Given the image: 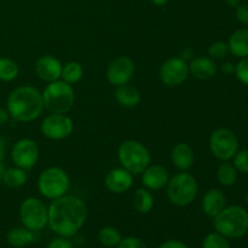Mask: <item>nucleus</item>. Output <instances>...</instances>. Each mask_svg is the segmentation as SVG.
<instances>
[{
	"mask_svg": "<svg viewBox=\"0 0 248 248\" xmlns=\"http://www.w3.org/2000/svg\"><path fill=\"white\" fill-rule=\"evenodd\" d=\"M235 16L240 23L244 24L245 27H248V2H245V4L239 5L236 7Z\"/></svg>",
	"mask_w": 248,
	"mask_h": 248,
	"instance_id": "72a5a7b5",
	"label": "nucleus"
},
{
	"mask_svg": "<svg viewBox=\"0 0 248 248\" xmlns=\"http://www.w3.org/2000/svg\"><path fill=\"white\" fill-rule=\"evenodd\" d=\"M27 179H28V174H27L26 170L15 166L5 170L4 176H2V183L9 188L16 189L24 186Z\"/></svg>",
	"mask_w": 248,
	"mask_h": 248,
	"instance_id": "b1692460",
	"label": "nucleus"
},
{
	"mask_svg": "<svg viewBox=\"0 0 248 248\" xmlns=\"http://www.w3.org/2000/svg\"><path fill=\"white\" fill-rule=\"evenodd\" d=\"M19 218L27 229L40 232L48 224V207L40 199L28 198L21 203Z\"/></svg>",
	"mask_w": 248,
	"mask_h": 248,
	"instance_id": "6e6552de",
	"label": "nucleus"
},
{
	"mask_svg": "<svg viewBox=\"0 0 248 248\" xmlns=\"http://www.w3.org/2000/svg\"><path fill=\"white\" fill-rule=\"evenodd\" d=\"M118 248H148V246L138 237L127 236L121 240Z\"/></svg>",
	"mask_w": 248,
	"mask_h": 248,
	"instance_id": "473e14b6",
	"label": "nucleus"
},
{
	"mask_svg": "<svg viewBox=\"0 0 248 248\" xmlns=\"http://www.w3.org/2000/svg\"><path fill=\"white\" fill-rule=\"evenodd\" d=\"M169 181V171L161 165H149L142 172V183L149 190H160L167 186Z\"/></svg>",
	"mask_w": 248,
	"mask_h": 248,
	"instance_id": "2eb2a0df",
	"label": "nucleus"
},
{
	"mask_svg": "<svg viewBox=\"0 0 248 248\" xmlns=\"http://www.w3.org/2000/svg\"><path fill=\"white\" fill-rule=\"evenodd\" d=\"M207 53L212 60H223L229 53L228 43H224V41H215V43L210 45Z\"/></svg>",
	"mask_w": 248,
	"mask_h": 248,
	"instance_id": "c756f323",
	"label": "nucleus"
},
{
	"mask_svg": "<svg viewBox=\"0 0 248 248\" xmlns=\"http://www.w3.org/2000/svg\"><path fill=\"white\" fill-rule=\"evenodd\" d=\"M87 219V207L81 199L63 195L52 200L48 206V227L62 237L78 234Z\"/></svg>",
	"mask_w": 248,
	"mask_h": 248,
	"instance_id": "f257e3e1",
	"label": "nucleus"
},
{
	"mask_svg": "<svg viewBox=\"0 0 248 248\" xmlns=\"http://www.w3.org/2000/svg\"><path fill=\"white\" fill-rule=\"evenodd\" d=\"M5 166H4V160H0V182H2V176H4Z\"/></svg>",
	"mask_w": 248,
	"mask_h": 248,
	"instance_id": "79ce46f5",
	"label": "nucleus"
},
{
	"mask_svg": "<svg viewBox=\"0 0 248 248\" xmlns=\"http://www.w3.org/2000/svg\"><path fill=\"white\" fill-rule=\"evenodd\" d=\"M245 202H246L247 206H248V193L246 194V195H245Z\"/></svg>",
	"mask_w": 248,
	"mask_h": 248,
	"instance_id": "37998d69",
	"label": "nucleus"
},
{
	"mask_svg": "<svg viewBox=\"0 0 248 248\" xmlns=\"http://www.w3.org/2000/svg\"><path fill=\"white\" fill-rule=\"evenodd\" d=\"M201 248H232L228 237L219 232H210L207 236L203 239L202 247Z\"/></svg>",
	"mask_w": 248,
	"mask_h": 248,
	"instance_id": "c85d7f7f",
	"label": "nucleus"
},
{
	"mask_svg": "<svg viewBox=\"0 0 248 248\" xmlns=\"http://www.w3.org/2000/svg\"><path fill=\"white\" fill-rule=\"evenodd\" d=\"M220 72L224 75H232L235 73V64H232V62H225L223 63L222 67H220Z\"/></svg>",
	"mask_w": 248,
	"mask_h": 248,
	"instance_id": "e433bc0d",
	"label": "nucleus"
},
{
	"mask_svg": "<svg viewBox=\"0 0 248 248\" xmlns=\"http://www.w3.org/2000/svg\"><path fill=\"white\" fill-rule=\"evenodd\" d=\"M171 159L179 171H188L194 165V150L188 143H177L171 153Z\"/></svg>",
	"mask_w": 248,
	"mask_h": 248,
	"instance_id": "6ab92c4d",
	"label": "nucleus"
},
{
	"mask_svg": "<svg viewBox=\"0 0 248 248\" xmlns=\"http://www.w3.org/2000/svg\"><path fill=\"white\" fill-rule=\"evenodd\" d=\"M115 98L120 106L125 108H133L140 102V92L131 85H121L115 91Z\"/></svg>",
	"mask_w": 248,
	"mask_h": 248,
	"instance_id": "4be33fe9",
	"label": "nucleus"
},
{
	"mask_svg": "<svg viewBox=\"0 0 248 248\" xmlns=\"http://www.w3.org/2000/svg\"><path fill=\"white\" fill-rule=\"evenodd\" d=\"M46 248H74V246H73L72 241L68 237L60 236L50 241V244L47 245Z\"/></svg>",
	"mask_w": 248,
	"mask_h": 248,
	"instance_id": "f704fd0d",
	"label": "nucleus"
},
{
	"mask_svg": "<svg viewBox=\"0 0 248 248\" xmlns=\"http://www.w3.org/2000/svg\"><path fill=\"white\" fill-rule=\"evenodd\" d=\"M6 109L14 120L18 123H31L43 113V94L31 85L18 86L10 92Z\"/></svg>",
	"mask_w": 248,
	"mask_h": 248,
	"instance_id": "f03ea898",
	"label": "nucleus"
},
{
	"mask_svg": "<svg viewBox=\"0 0 248 248\" xmlns=\"http://www.w3.org/2000/svg\"><path fill=\"white\" fill-rule=\"evenodd\" d=\"M217 179L223 186H232L237 181V170L229 161H223L217 169Z\"/></svg>",
	"mask_w": 248,
	"mask_h": 248,
	"instance_id": "393cba45",
	"label": "nucleus"
},
{
	"mask_svg": "<svg viewBox=\"0 0 248 248\" xmlns=\"http://www.w3.org/2000/svg\"><path fill=\"white\" fill-rule=\"evenodd\" d=\"M229 52L236 58L248 57V28H240L232 34L228 41Z\"/></svg>",
	"mask_w": 248,
	"mask_h": 248,
	"instance_id": "aec40b11",
	"label": "nucleus"
},
{
	"mask_svg": "<svg viewBox=\"0 0 248 248\" xmlns=\"http://www.w3.org/2000/svg\"><path fill=\"white\" fill-rule=\"evenodd\" d=\"M82 75H84V68H82V65L79 62L72 61V62H68L67 64L63 65L61 78L63 79V81L72 85L79 82L81 80Z\"/></svg>",
	"mask_w": 248,
	"mask_h": 248,
	"instance_id": "a878e982",
	"label": "nucleus"
},
{
	"mask_svg": "<svg viewBox=\"0 0 248 248\" xmlns=\"http://www.w3.org/2000/svg\"><path fill=\"white\" fill-rule=\"evenodd\" d=\"M104 184H106L107 189L114 194H124L133 184L132 174L125 169H114L107 174L106 179H104Z\"/></svg>",
	"mask_w": 248,
	"mask_h": 248,
	"instance_id": "dca6fc26",
	"label": "nucleus"
},
{
	"mask_svg": "<svg viewBox=\"0 0 248 248\" xmlns=\"http://www.w3.org/2000/svg\"><path fill=\"white\" fill-rule=\"evenodd\" d=\"M227 206V196L219 189H210L203 195L201 201V207L207 217L215 218L218 213L222 212Z\"/></svg>",
	"mask_w": 248,
	"mask_h": 248,
	"instance_id": "f3484780",
	"label": "nucleus"
},
{
	"mask_svg": "<svg viewBox=\"0 0 248 248\" xmlns=\"http://www.w3.org/2000/svg\"><path fill=\"white\" fill-rule=\"evenodd\" d=\"M232 165L235 166V169L237 170V172L244 174H248V149H242L239 150L236 154L232 157Z\"/></svg>",
	"mask_w": 248,
	"mask_h": 248,
	"instance_id": "7c9ffc66",
	"label": "nucleus"
},
{
	"mask_svg": "<svg viewBox=\"0 0 248 248\" xmlns=\"http://www.w3.org/2000/svg\"><path fill=\"white\" fill-rule=\"evenodd\" d=\"M213 227L228 239H240L248 232V212L242 206H225L213 218Z\"/></svg>",
	"mask_w": 248,
	"mask_h": 248,
	"instance_id": "7ed1b4c3",
	"label": "nucleus"
},
{
	"mask_svg": "<svg viewBox=\"0 0 248 248\" xmlns=\"http://www.w3.org/2000/svg\"><path fill=\"white\" fill-rule=\"evenodd\" d=\"M189 75V64L182 57L167 60L160 68V79L167 86H178L183 84Z\"/></svg>",
	"mask_w": 248,
	"mask_h": 248,
	"instance_id": "f8f14e48",
	"label": "nucleus"
},
{
	"mask_svg": "<svg viewBox=\"0 0 248 248\" xmlns=\"http://www.w3.org/2000/svg\"><path fill=\"white\" fill-rule=\"evenodd\" d=\"M239 138L229 128H217L210 138V150L215 157L222 161H229L239 152Z\"/></svg>",
	"mask_w": 248,
	"mask_h": 248,
	"instance_id": "1a4fd4ad",
	"label": "nucleus"
},
{
	"mask_svg": "<svg viewBox=\"0 0 248 248\" xmlns=\"http://www.w3.org/2000/svg\"><path fill=\"white\" fill-rule=\"evenodd\" d=\"M5 153H6V140L0 137V160L5 159Z\"/></svg>",
	"mask_w": 248,
	"mask_h": 248,
	"instance_id": "58836bf2",
	"label": "nucleus"
},
{
	"mask_svg": "<svg viewBox=\"0 0 248 248\" xmlns=\"http://www.w3.org/2000/svg\"><path fill=\"white\" fill-rule=\"evenodd\" d=\"M159 248H188V246L179 240H169L160 245Z\"/></svg>",
	"mask_w": 248,
	"mask_h": 248,
	"instance_id": "c9c22d12",
	"label": "nucleus"
},
{
	"mask_svg": "<svg viewBox=\"0 0 248 248\" xmlns=\"http://www.w3.org/2000/svg\"><path fill=\"white\" fill-rule=\"evenodd\" d=\"M69 176L60 167H48L41 172L38 179V189L43 196L50 200L65 195L69 189Z\"/></svg>",
	"mask_w": 248,
	"mask_h": 248,
	"instance_id": "0eeeda50",
	"label": "nucleus"
},
{
	"mask_svg": "<svg viewBox=\"0 0 248 248\" xmlns=\"http://www.w3.org/2000/svg\"><path fill=\"white\" fill-rule=\"evenodd\" d=\"M9 118H10V115H9V111H7V109L0 107V127H1V126H4L5 124L9 121Z\"/></svg>",
	"mask_w": 248,
	"mask_h": 248,
	"instance_id": "4c0bfd02",
	"label": "nucleus"
},
{
	"mask_svg": "<svg viewBox=\"0 0 248 248\" xmlns=\"http://www.w3.org/2000/svg\"><path fill=\"white\" fill-rule=\"evenodd\" d=\"M121 240H123V236H121L120 232L113 227H104L98 232V241L104 247H118Z\"/></svg>",
	"mask_w": 248,
	"mask_h": 248,
	"instance_id": "cd10ccee",
	"label": "nucleus"
},
{
	"mask_svg": "<svg viewBox=\"0 0 248 248\" xmlns=\"http://www.w3.org/2000/svg\"><path fill=\"white\" fill-rule=\"evenodd\" d=\"M234 74L236 75L237 80L241 84H244L245 86H248V57L241 58L237 62V64H235Z\"/></svg>",
	"mask_w": 248,
	"mask_h": 248,
	"instance_id": "2f4dec72",
	"label": "nucleus"
},
{
	"mask_svg": "<svg viewBox=\"0 0 248 248\" xmlns=\"http://www.w3.org/2000/svg\"><path fill=\"white\" fill-rule=\"evenodd\" d=\"M44 108L51 114H65L75 102L74 89L63 80L48 82L43 93Z\"/></svg>",
	"mask_w": 248,
	"mask_h": 248,
	"instance_id": "20e7f679",
	"label": "nucleus"
},
{
	"mask_svg": "<svg viewBox=\"0 0 248 248\" xmlns=\"http://www.w3.org/2000/svg\"><path fill=\"white\" fill-rule=\"evenodd\" d=\"M118 157L123 169L131 174H140L150 165V153L137 140H125L118 150Z\"/></svg>",
	"mask_w": 248,
	"mask_h": 248,
	"instance_id": "423d86ee",
	"label": "nucleus"
},
{
	"mask_svg": "<svg viewBox=\"0 0 248 248\" xmlns=\"http://www.w3.org/2000/svg\"><path fill=\"white\" fill-rule=\"evenodd\" d=\"M11 160L19 169L31 170L39 160L38 144L29 138L17 140L11 149Z\"/></svg>",
	"mask_w": 248,
	"mask_h": 248,
	"instance_id": "9b49d317",
	"label": "nucleus"
},
{
	"mask_svg": "<svg viewBox=\"0 0 248 248\" xmlns=\"http://www.w3.org/2000/svg\"><path fill=\"white\" fill-rule=\"evenodd\" d=\"M40 130L48 140H61L72 135L74 124L72 119L64 114H50L43 120Z\"/></svg>",
	"mask_w": 248,
	"mask_h": 248,
	"instance_id": "9d476101",
	"label": "nucleus"
},
{
	"mask_svg": "<svg viewBox=\"0 0 248 248\" xmlns=\"http://www.w3.org/2000/svg\"><path fill=\"white\" fill-rule=\"evenodd\" d=\"M62 63L51 55L41 56L35 62V73L41 80L47 82L56 81L62 75Z\"/></svg>",
	"mask_w": 248,
	"mask_h": 248,
	"instance_id": "4468645a",
	"label": "nucleus"
},
{
	"mask_svg": "<svg viewBox=\"0 0 248 248\" xmlns=\"http://www.w3.org/2000/svg\"><path fill=\"white\" fill-rule=\"evenodd\" d=\"M166 186L169 200L179 207L189 206L194 202L198 196V182L194 178V176H191L188 172L174 174L172 178H170Z\"/></svg>",
	"mask_w": 248,
	"mask_h": 248,
	"instance_id": "39448f33",
	"label": "nucleus"
},
{
	"mask_svg": "<svg viewBox=\"0 0 248 248\" xmlns=\"http://www.w3.org/2000/svg\"><path fill=\"white\" fill-rule=\"evenodd\" d=\"M19 68L14 60L0 57V81L9 82L18 77Z\"/></svg>",
	"mask_w": 248,
	"mask_h": 248,
	"instance_id": "bb28decb",
	"label": "nucleus"
},
{
	"mask_svg": "<svg viewBox=\"0 0 248 248\" xmlns=\"http://www.w3.org/2000/svg\"><path fill=\"white\" fill-rule=\"evenodd\" d=\"M132 205L138 213H143V215L149 213L154 206V196L150 193L149 189H137L133 194Z\"/></svg>",
	"mask_w": 248,
	"mask_h": 248,
	"instance_id": "5701e85b",
	"label": "nucleus"
},
{
	"mask_svg": "<svg viewBox=\"0 0 248 248\" xmlns=\"http://www.w3.org/2000/svg\"><path fill=\"white\" fill-rule=\"evenodd\" d=\"M150 1L154 5H157V6H164V5H166L170 0H150Z\"/></svg>",
	"mask_w": 248,
	"mask_h": 248,
	"instance_id": "a19ab883",
	"label": "nucleus"
},
{
	"mask_svg": "<svg viewBox=\"0 0 248 248\" xmlns=\"http://www.w3.org/2000/svg\"><path fill=\"white\" fill-rule=\"evenodd\" d=\"M225 2H227L230 7H235V9H236L239 5H241V0H225Z\"/></svg>",
	"mask_w": 248,
	"mask_h": 248,
	"instance_id": "ea45409f",
	"label": "nucleus"
},
{
	"mask_svg": "<svg viewBox=\"0 0 248 248\" xmlns=\"http://www.w3.org/2000/svg\"><path fill=\"white\" fill-rule=\"evenodd\" d=\"M6 240L10 246L22 248L38 240V232L29 230L26 227H14L7 232Z\"/></svg>",
	"mask_w": 248,
	"mask_h": 248,
	"instance_id": "412c9836",
	"label": "nucleus"
},
{
	"mask_svg": "<svg viewBox=\"0 0 248 248\" xmlns=\"http://www.w3.org/2000/svg\"><path fill=\"white\" fill-rule=\"evenodd\" d=\"M217 72V64L211 57H196L189 64V73L199 80L211 79Z\"/></svg>",
	"mask_w": 248,
	"mask_h": 248,
	"instance_id": "a211bd4d",
	"label": "nucleus"
},
{
	"mask_svg": "<svg viewBox=\"0 0 248 248\" xmlns=\"http://www.w3.org/2000/svg\"><path fill=\"white\" fill-rule=\"evenodd\" d=\"M133 74H135V63L126 56L115 58L107 69V79L114 86L128 84Z\"/></svg>",
	"mask_w": 248,
	"mask_h": 248,
	"instance_id": "ddd939ff",
	"label": "nucleus"
}]
</instances>
